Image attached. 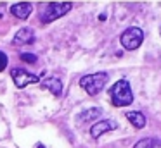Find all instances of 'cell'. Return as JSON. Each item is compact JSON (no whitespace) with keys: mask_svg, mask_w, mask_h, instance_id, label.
<instances>
[{"mask_svg":"<svg viewBox=\"0 0 161 148\" xmlns=\"http://www.w3.org/2000/svg\"><path fill=\"white\" fill-rule=\"evenodd\" d=\"M109 100L114 107H126L133 102V93L126 79H119L109 89Z\"/></svg>","mask_w":161,"mask_h":148,"instance_id":"6da1fadb","label":"cell"},{"mask_svg":"<svg viewBox=\"0 0 161 148\" xmlns=\"http://www.w3.org/2000/svg\"><path fill=\"white\" fill-rule=\"evenodd\" d=\"M109 74L108 72H95V74H87L80 79V86L88 93V95L95 96L97 93H101L104 89V86L108 84Z\"/></svg>","mask_w":161,"mask_h":148,"instance_id":"7a4b0ae2","label":"cell"},{"mask_svg":"<svg viewBox=\"0 0 161 148\" xmlns=\"http://www.w3.org/2000/svg\"><path fill=\"white\" fill-rule=\"evenodd\" d=\"M71 2H50L47 3V7L43 9L42 16H40V21H42L43 24H49L52 23V21L59 19V17L66 16L68 12L71 10Z\"/></svg>","mask_w":161,"mask_h":148,"instance_id":"3957f363","label":"cell"},{"mask_svg":"<svg viewBox=\"0 0 161 148\" xmlns=\"http://www.w3.org/2000/svg\"><path fill=\"white\" fill-rule=\"evenodd\" d=\"M144 41V31L137 26H130L119 36V43L125 50H137Z\"/></svg>","mask_w":161,"mask_h":148,"instance_id":"277c9868","label":"cell"},{"mask_svg":"<svg viewBox=\"0 0 161 148\" xmlns=\"http://www.w3.org/2000/svg\"><path fill=\"white\" fill-rule=\"evenodd\" d=\"M11 76H12V79H14V84L18 86V88H25V86H28V84H35V83L40 81V76L31 74V72L25 71V69H21V67L12 69V71H11Z\"/></svg>","mask_w":161,"mask_h":148,"instance_id":"5b68a950","label":"cell"},{"mask_svg":"<svg viewBox=\"0 0 161 148\" xmlns=\"http://www.w3.org/2000/svg\"><path fill=\"white\" fill-rule=\"evenodd\" d=\"M116 127H118V124H116V120H111V119H102V120H97V122H94V126L90 127V136L92 138H101L104 133H108V131H114Z\"/></svg>","mask_w":161,"mask_h":148,"instance_id":"8992f818","label":"cell"},{"mask_svg":"<svg viewBox=\"0 0 161 148\" xmlns=\"http://www.w3.org/2000/svg\"><path fill=\"white\" fill-rule=\"evenodd\" d=\"M35 41V33L31 28H21L12 38V45L21 47V45H31Z\"/></svg>","mask_w":161,"mask_h":148,"instance_id":"52a82bcc","label":"cell"},{"mask_svg":"<svg viewBox=\"0 0 161 148\" xmlns=\"http://www.w3.org/2000/svg\"><path fill=\"white\" fill-rule=\"evenodd\" d=\"M31 10H33V5L30 2H19V3L11 5V14L16 16L18 19H26V17H30Z\"/></svg>","mask_w":161,"mask_h":148,"instance_id":"ba28073f","label":"cell"},{"mask_svg":"<svg viewBox=\"0 0 161 148\" xmlns=\"http://www.w3.org/2000/svg\"><path fill=\"white\" fill-rule=\"evenodd\" d=\"M40 86L45 88V89H49V91L52 93L54 96H57V98L63 95V83H61L59 78H47V79H43V81H42V84H40Z\"/></svg>","mask_w":161,"mask_h":148,"instance_id":"9c48e42d","label":"cell"},{"mask_svg":"<svg viewBox=\"0 0 161 148\" xmlns=\"http://www.w3.org/2000/svg\"><path fill=\"white\" fill-rule=\"evenodd\" d=\"M126 119H128L130 124H132L133 127H137V129H142V127L146 126V115H144L142 112H139V110L126 112Z\"/></svg>","mask_w":161,"mask_h":148,"instance_id":"30bf717a","label":"cell"},{"mask_svg":"<svg viewBox=\"0 0 161 148\" xmlns=\"http://www.w3.org/2000/svg\"><path fill=\"white\" fill-rule=\"evenodd\" d=\"M102 114V110L99 109V107H94V109H88V110H85L83 114H80V115L76 117V120L78 122H88V120H92V119H95V117H99Z\"/></svg>","mask_w":161,"mask_h":148,"instance_id":"8fae6325","label":"cell"},{"mask_svg":"<svg viewBox=\"0 0 161 148\" xmlns=\"http://www.w3.org/2000/svg\"><path fill=\"white\" fill-rule=\"evenodd\" d=\"M156 143L158 140H154V138H142L133 145V148H156Z\"/></svg>","mask_w":161,"mask_h":148,"instance_id":"7c38bea8","label":"cell"},{"mask_svg":"<svg viewBox=\"0 0 161 148\" xmlns=\"http://www.w3.org/2000/svg\"><path fill=\"white\" fill-rule=\"evenodd\" d=\"M19 57H21L23 62H28V64H35V62L38 60V57H36L35 54H21Z\"/></svg>","mask_w":161,"mask_h":148,"instance_id":"4fadbf2b","label":"cell"},{"mask_svg":"<svg viewBox=\"0 0 161 148\" xmlns=\"http://www.w3.org/2000/svg\"><path fill=\"white\" fill-rule=\"evenodd\" d=\"M9 64V59H7V54L5 52H0V72L4 71Z\"/></svg>","mask_w":161,"mask_h":148,"instance_id":"5bb4252c","label":"cell"},{"mask_svg":"<svg viewBox=\"0 0 161 148\" xmlns=\"http://www.w3.org/2000/svg\"><path fill=\"white\" fill-rule=\"evenodd\" d=\"M36 148H45V146H43V145H40V143H38V145H36Z\"/></svg>","mask_w":161,"mask_h":148,"instance_id":"9a60e30c","label":"cell"},{"mask_svg":"<svg viewBox=\"0 0 161 148\" xmlns=\"http://www.w3.org/2000/svg\"><path fill=\"white\" fill-rule=\"evenodd\" d=\"M159 34H161V26H159Z\"/></svg>","mask_w":161,"mask_h":148,"instance_id":"2e32d148","label":"cell"}]
</instances>
